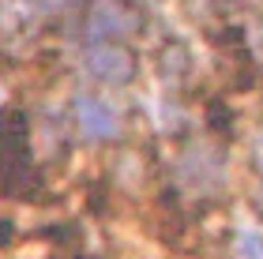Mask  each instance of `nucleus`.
Masks as SVG:
<instances>
[{
    "label": "nucleus",
    "instance_id": "obj_2",
    "mask_svg": "<svg viewBox=\"0 0 263 259\" xmlns=\"http://www.w3.org/2000/svg\"><path fill=\"white\" fill-rule=\"evenodd\" d=\"M87 64L102 83H128L132 72H136V61L124 45H94Z\"/></svg>",
    "mask_w": 263,
    "mask_h": 259
},
{
    "label": "nucleus",
    "instance_id": "obj_4",
    "mask_svg": "<svg viewBox=\"0 0 263 259\" xmlns=\"http://www.w3.org/2000/svg\"><path fill=\"white\" fill-rule=\"evenodd\" d=\"M237 255L241 259H263V233H256V229L241 233L237 237Z\"/></svg>",
    "mask_w": 263,
    "mask_h": 259
},
{
    "label": "nucleus",
    "instance_id": "obj_1",
    "mask_svg": "<svg viewBox=\"0 0 263 259\" xmlns=\"http://www.w3.org/2000/svg\"><path fill=\"white\" fill-rule=\"evenodd\" d=\"M143 11L136 4H124V0H98L90 11V34L102 38V45H117V38H124L139 27Z\"/></svg>",
    "mask_w": 263,
    "mask_h": 259
},
{
    "label": "nucleus",
    "instance_id": "obj_3",
    "mask_svg": "<svg viewBox=\"0 0 263 259\" xmlns=\"http://www.w3.org/2000/svg\"><path fill=\"white\" fill-rule=\"evenodd\" d=\"M76 121L83 128V135H90V139L117 135V113H113V105H105L98 98H79L76 102Z\"/></svg>",
    "mask_w": 263,
    "mask_h": 259
}]
</instances>
